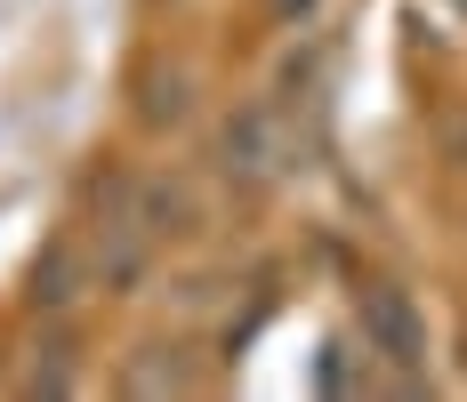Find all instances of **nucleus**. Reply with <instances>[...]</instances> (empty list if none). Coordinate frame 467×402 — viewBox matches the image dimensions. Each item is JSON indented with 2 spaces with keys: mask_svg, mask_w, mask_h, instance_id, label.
Wrapping results in <instances>:
<instances>
[{
  "mask_svg": "<svg viewBox=\"0 0 467 402\" xmlns=\"http://www.w3.org/2000/svg\"><path fill=\"white\" fill-rule=\"evenodd\" d=\"M282 161H290V129H282V105L275 97H250L234 105V121L218 129V170L234 185H275Z\"/></svg>",
  "mask_w": 467,
  "mask_h": 402,
  "instance_id": "1",
  "label": "nucleus"
},
{
  "mask_svg": "<svg viewBox=\"0 0 467 402\" xmlns=\"http://www.w3.org/2000/svg\"><path fill=\"white\" fill-rule=\"evenodd\" d=\"M363 346H371L379 362H395L403 387H420L411 370L427 362V322H420V306H411V290H395V282H371V290H363Z\"/></svg>",
  "mask_w": 467,
  "mask_h": 402,
  "instance_id": "2",
  "label": "nucleus"
},
{
  "mask_svg": "<svg viewBox=\"0 0 467 402\" xmlns=\"http://www.w3.org/2000/svg\"><path fill=\"white\" fill-rule=\"evenodd\" d=\"M81 290H89V258H81V242H48L41 266H33V306L65 314Z\"/></svg>",
  "mask_w": 467,
  "mask_h": 402,
  "instance_id": "3",
  "label": "nucleus"
},
{
  "mask_svg": "<svg viewBox=\"0 0 467 402\" xmlns=\"http://www.w3.org/2000/svg\"><path fill=\"white\" fill-rule=\"evenodd\" d=\"M130 210H138V225L161 242V233H186V225H193V193H186V185L145 178V185H130Z\"/></svg>",
  "mask_w": 467,
  "mask_h": 402,
  "instance_id": "4",
  "label": "nucleus"
},
{
  "mask_svg": "<svg viewBox=\"0 0 467 402\" xmlns=\"http://www.w3.org/2000/svg\"><path fill=\"white\" fill-rule=\"evenodd\" d=\"M121 387H130V395H186V387H193L186 346H145V362H130Z\"/></svg>",
  "mask_w": 467,
  "mask_h": 402,
  "instance_id": "5",
  "label": "nucleus"
},
{
  "mask_svg": "<svg viewBox=\"0 0 467 402\" xmlns=\"http://www.w3.org/2000/svg\"><path fill=\"white\" fill-rule=\"evenodd\" d=\"M186 113V81H153V97H145V121L161 129V121H178Z\"/></svg>",
  "mask_w": 467,
  "mask_h": 402,
  "instance_id": "6",
  "label": "nucleus"
},
{
  "mask_svg": "<svg viewBox=\"0 0 467 402\" xmlns=\"http://www.w3.org/2000/svg\"><path fill=\"white\" fill-rule=\"evenodd\" d=\"M315 8H323V0H275V16H282V25H306Z\"/></svg>",
  "mask_w": 467,
  "mask_h": 402,
  "instance_id": "7",
  "label": "nucleus"
},
{
  "mask_svg": "<svg viewBox=\"0 0 467 402\" xmlns=\"http://www.w3.org/2000/svg\"><path fill=\"white\" fill-rule=\"evenodd\" d=\"M460 8H467V0H460Z\"/></svg>",
  "mask_w": 467,
  "mask_h": 402,
  "instance_id": "8",
  "label": "nucleus"
}]
</instances>
